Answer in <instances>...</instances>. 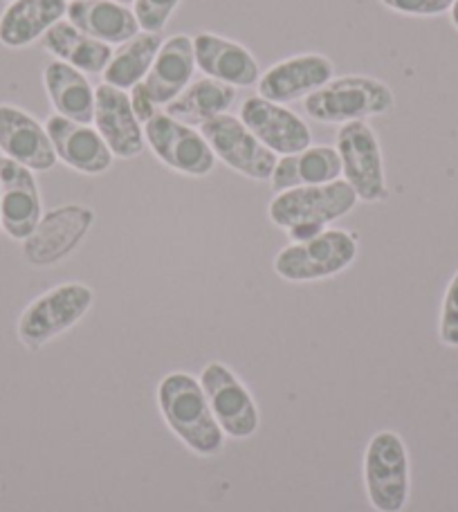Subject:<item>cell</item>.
Instances as JSON below:
<instances>
[{
  "instance_id": "obj_1",
  "label": "cell",
  "mask_w": 458,
  "mask_h": 512,
  "mask_svg": "<svg viewBox=\"0 0 458 512\" xmlns=\"http://www.w3.org/2000/svg\"><path fill=\"white\" fill-rule=\"evenodd\" d=\"M357 203L355 189L346 180L328 185L297 187L277 194L268 214L272 223L288 230L290 239L304 243L324 232V225L346 216Z\"/></svg>"
},
{
  "instance_id": "obj_2",
  "label": "cell",
  "mask_w": 458,
  "mask_h": 512,
  "mask_svg": "<svg viewBox=\"0 0 458 512\" xmlns=\"http://www.w3.org/2000/svg\"><path fill=\"white\" fill-rule=\"evenodd\" d=\"M164 420L191 450L212 456L221 452L223 429L216 423L203 384L189 373H171L158 387Z\"/></svg>"
},
{
  "instance_id": "obj_3",
  "label": "cell",
  "mask_w": 458,
  "mask_h": 512,
  "mask_svg": "<svg viewBox=\"0 0 458 512\" xmlns=\"http://www.w3.org/2000/svg\"><path fill=\"white\" fill-rule=\"evenodd\" d=\"M396 99L380 79L348 75L331 79L324 88L306 97L304 111L310 120L322 124L364 122L366 117L389 113Z\"/></svg>"
},
{
  "instance_id": "obj_4",
  "label": "cell",
  "mask_w": 458,
  "mask_h": 512,
  "mask_svg": "<svg viewBox=\"0 0 458 512\" xmlns=\"http://www.w3.org/2000/svg\"><path fill=\"white\" fill-rule=\"evenodd\" d=\"M93 290L84 283H63L36 297L18 317V340L27 349H41L54 337L66 333L93 306Z\"/></svg>"
},
{
  "instance_id": "obj_5",
  "label": "cell",
  "mask_w": 458,
  "mask_h": 512,
  "mask_svg": "<svg viewBox=\"0 0 458 512\" xmlns=\"http://www.w3.org/2000/svg\"><path fill=\"white\" fill-rule=\"evenodd\" d=\"M357 256V239L344 230H324L304 243H292L274 259V270L286 281H317L340 274Z\"/></svg>"
},
{
  "instance_id": "obj_6",
  "label": "cell",
  "mask_w": 458,
  "mask_h": 512,
  "mask_svg": "<svg viewBox=\"0 0 458 512\" xmlns=\"http://www.w3.org/2000/svg\"><path fill=\"white\" fill-rule=\"evenodd\" d=\"M364 481L375 510H405L409 499V459L398 434L380 432L371 438L364 456Z\"/></svg>"
},
{
  "instance_id": "obj_7",
  "label": "cell",
  "mask_w": 458,
  "mask_h": 512,
  "mask_svg": "<svg viewBox=\"0 0 458 512\" xmlns=\"http://www.w3.org/2000/svg\"><path fill=\"white\" fill-rule=\"evenodd\" d=\"M342 176L355 189L357 200L378 203L387 198V180L378 135L366 122H348L337 131Z\"/></svg>"
},
{
  "instance_id": "obj_8",
  "label": "cell",
  "mask_w": 458,
  "mask_h": 512,
  "mask_svg": "<svg viewBox=\"0 0 458 512\" xmlns=\"http://www.w3.org/2000/svg\"><path fill=\"white\" fill-rule=\"evenodd\" d=\"M144 140L149 142L158 160L185 176L203 178L212 173L216 164V155L203 133L194 131L189 124L173 120L167 113L153 115L144 124Z\"/></svg>"
},
{
  "instance_id": "obj_9",
  "label": "cell",
  "mask_w": 458,
  "mask_h": 512,
  "mask_svg": "<svg viewBox=\"0 0 458 512\" xmlns=\"http://www.w3.org/2000/svg\"><path fill=\"white\" fill-rule=\"evenodd\" d=\"M200 133L212 146L216 158L223 160L229 169L252 180L272 178L279 158L256 140L250 128L241 122V117L227 113L218 115L200 126Z\"/></svg>"
},
{
  "instance_id": "obj_10",
  "label": "cell",
  "mask_w": 458,
  "mask_h": 512,
  "mask_svg": "<svg viewBox=\"0 0 458 512\" xmlns=\"http://www.w3.org/2000/svg\"><path fill=\"white\" fill-rule=\"evenodd\" d=\"M43 218L41 191L34 171L0 155V230L25 241Z\"/></svg>"
},
{
  "instance_id": "obj_11",
  "label": "cell",
  "mask_w": 458,
  "mask_h": 512,
  "mask_svg": "<svg viewBox=\"0 0 458 512\" xmlns=\"http://www.w3.org/2000/svg\"><path fill=\"white\" fill-rule=\"evenodd\" d=\"M95 214L88 207L66 205L45 214L36 230L23 241V254L36 268L59 263L84 239Z\"/></svg>"
},
{
  "instance_id": "obj_12",
  "label": "cell",
  "mask_w": 458,
  "mask_h": 512,
  "mask_svg": "<svg viewBox=\"0 0 458 512\" xmlns=\"http://www.w3.org/2000/svg\"><path fill=\"white\" fill-rule=\"evenodd\" d=\"M216 423L232 438H247L259 427V411L250 393L225 364H207L200 376Z\"/></svg>"
},
{
  "instance_id": "obj_13",
  "label": "cell",
  "mask_w": 458,
  "mask_h": 512,
  "mask_svg": "<svg viewBox=\"0 0 458 512\" xmlns=\"http://www.w3.org/2000/svg\"><path fill=\"white\" fill-rule=\"evenodd\" d=\"M241 122L274 155L301 153L313 142V133L299 115L263 97L245 99Z\"/></svg>"
},
{
  "instance_id": "obj_14",
  "label": "cell",
  "mask_w": 458,
  "mask_h": 512,
  "mask_svg": "<svg viewBox=\"0 0 458 512\" xmlns=\"http://www.w3.org/2000/svg\"><path fill=\"white\" fill-rule=\"evenodd\" d=\"M0 155L32 171H50L59 162L45 124L14 104H0Z\"/></svg>"
},
{
  "instance_id": "obj_15",
  "label": "cell",
  "mask_w": 458,
  "mask_h": 512,
  "mask_svg": "<svg viewBox=\"0 0 458 512\" xmlns=\"http://www.w3.org/2000/svg\"><path fill=\"white\" fill-rule=\"evenodd\" d=\"M335 66L324 54H299L274 63L259 79V97L274 104H288L313 95L333 79Z\"/></svg>"
},
{
  "instance_id": "obj_16",
  "label": "cell",
  "mask_w": 458,
  "mask_h": 512,
  "mask_svg": "<svg viewBox=\"0 0 458 512\" xmlns=\"http://www.w3.org/2000/svg\"><path fill=\"white\" fill-rule=\"evenodd\" d=\"M113 155L133 160L144 149V128L133 111L131 95L126 90L102 84L95 90V120Z\"/></svg>"
},
{
  "instance_id": "obj_17",
  "label": "cell",
  "mask_w": 458,
  "mask_h": 512,
  "mask_svg": "<svg viewBox=\"0 0 458 512\" xmlns=\"http://www.w3.org/2000/svg\"><path fill=\"white\" fill-rule=\"evenodd\" d=\"M45 131L50 135L57 160L66 167L86 173V176H99V173L111 169L113 153L97 128L52 115L45 122Z\"/></svg>"
},
{
  "instance_id": "obj_18",
  "label": "cell",
  "mask_w": 458,
  "mask_h": 512,
  "mask_svg": "<svg viewBox=\"0 0 458 512\" xmlns=\"http://www.w3.org/2000/svg\"><path fill=\"white\" fill-rule=\"evenodd\" d=\"M196 68L209 79L234 88L254 86L261 79V68L245 45L223 39L212 32H200L194 39Z\"/></svg>"
},
{
  "instance_id": "obj_19",
  "label": "cell",
  "mask_w": 458,
  "mask_h": 512,
  "mask_svg": "<svg viewBox=\"0 0 458 512\" xmlns=\"http://www.w3.org/2000/svg\"><path fill=\"white\" fill-rule=\"evenodd\" d=\"M194 72V39H189L187 34H176L162 43L149 75L142 81V88L155 108H167L191 84Z\"/></svg>"
},
{
  "instance_id": "obj_20",
  "label": "cell",
  "mask_w": 458,
  "mask_h": 512,
  "mask_svg": "<svg viewBox=\"0 0 458 512\" xmlns=\"http://www.w3.org/2000/svg\"><path fill=\"white\" fill-rule=\"evenodd\" d=\"M68 0H14L0 14V45L23 50L43 39L50 27L63 21Z\"/></svg>"
},
{
  "instance_id": "obj_21",
  "label": "cell",
  "mask_w": 458,
  "mask_h": 512,
  "mask_svg": "<svg viewBox=\"0 0 458 512\" xmlns=\"http://www.w3.org/2000/svg\"><path fill=\"white\" fill-rule=\"evenodd\" d=\"M68 23L106 45H122L140 34V23L128 5L117 0H72Z\"/></svg>"
},
{
  "instance_id": "obj_22",
  "label": "cell",
  "mask_w": 458,
  "mask_h": 512,
  "mask_svg": "<svg viewBox=\"0 0 458 512\" xmlns=\"http://www.w3.org/2000/svg\"><path fill=\"white\" fill-rule=\"evenodd\" d=\"M342 160L333 146H308L306 151L283 155L272 173V189L281 191L297 187L328 185L340 180Z\"/></svg>"
},
{
  "instance_id": "obj_23",
  "label": "cell",
  "mask_w": 458,
  "mask_h": 512,
  "mask_svg": "<svg viewBox=\"0 0 458 512\" xmlns=\"http://www.w3.org/2000/svg\"><path fill=\"white\" fill-rule=\"evenodd\" d=\"M43 84L57 115L79 124H93L95 90L84 72L63 61H50L43 70Z\"/></svg>"
},
{
  "instance_id": "obj_24",
  "label": "cell",
  "mask_w": 458,
  "mask_h": 512,
  "mask_svg": "<svg viewBox=\"0 0 458 512\" xmlns=\"http://www.w3.org/2000/svg\"><path fill=\"white\" fill-rule=\"evenodd\" d=\"M43 48L54 54L57 61L68 63V66L79 72H88V75L104 72L113 59L111 45L79 32L68 21H59L57 25L50 27L48 34L43 36Z\"/></svg>"
},
{
  "instance_id": "obj_25",
  "label": "cell",
  "mask_w": 458,
  "mask_h": 512,
  "mask_svg": "<svg viewBox=\"0 0 458 512\" xmlns=\"http://www.w3.org/2000/svg\"><path fill=\"white\" fill-rule=\"evenodd\" d=\"M236 102V88L221 84L216 79H198L189 84L173 102L164 108V113L182 124H200L225 115L229 106Z\"/></svg>"
},
{
  "instance_id": "obj_26",
  "label": "cell",
  "mask_w": 458,
  "mask_h": 512,
  "mask_svg": "<svg viewBox=\"0 0 458 512\" xmlns=\"http://www.w3.org/2000/svg\"><path fill=\"white\" fill-rule=\"evenodd\" d=\"M162 43L164 41L160 34L142 32L133 36L131 41L119 45V50L113 52V59L104 70V84L119 90H133L149 75Z\"/></svg>"
},
{
  "instance_id": "obj_27",
  "label": "cell",
  "mask_w": 458,
  "mask_h": 512,
  "mask_svg": "<svg viewBox=\"0 0 458 512\" xmlns=\"http://www.w3.org/2000/svg\"><path fill=\"white\" fill-rule=\"evenodd\" d=\"M180 3L182 0H135L133 14L142 32L162 34Z\"/></svg>"
},
{
  "instance_id": "obj_28",
  "label": "cell",
  "mask_w": 458,
  "mask_h": 512,
  "mask_svg": "<svg viewBox=\"0 0 458 512\" xmlns=\"http://www.w3.org/2000/svg\"><path fill=\"white\" fill-rule=\"evenodd\" d=\"M441 342L458 349V272L447 286L441 310Z\"/></svg>"
},
{
  "instance_id": "obj_29",
  "label": "cell",
  "mask_w": 458,
  "mask_h": 512,
  "mask_svg": "<svg viewBox=\"0 0 458 512\" xmlns=\"http://www.w3.org/2000/svg\"><path fill=\"white\" fill-rule=\"evenodd\" d=\"M391 12L405 16H441L450 12L454 0H380Z\"/></svg>"
},
{
  "instance_id": "obj_30",
  "label": "cell",
  "mask_w": 458,
  "mask_h": 512,
  "mask_svg": "<svg viewBox=\"0 0 458 512\" xmlns=\"http://www.w3.org/2000/svg\"><path fill=\"white\" fill-rule=\"evenodd\" d=\"M450 14H452V25L458 30V0H454V3H452Z\"/></svg>"
},
{
  "instance_id": "obj_31",
  "label": "cell",
  "mask_w": 458,
  "mask_h": 512,
  "mask_svg": "<svg viewBox=\"0 0 458 512\" xmlns=\"http://www.w3.org/2000/svg\"><path fill=\"white\" fill-rule=\"evenodd\" d=\"M117 3H122V5H133L135 0H117Z\"/></svg>"
},
{
  "instance_id": "obj_32",
  "label": "cell",
  "mask_w": 458,
  "mask_h": 512,
  "mask_svg": "<svg viewBox=\"0 0 458 512\" xmlns=\"http://www.w3.org/2000/svg\"><path fill=\"white\" fill-rule=\"evenodd\" d=\"M5 3H14V0H5Z\"/></svg>"
}]
</instances>
